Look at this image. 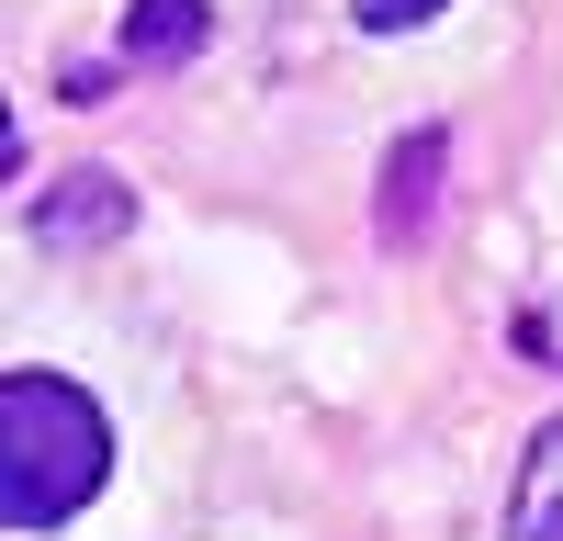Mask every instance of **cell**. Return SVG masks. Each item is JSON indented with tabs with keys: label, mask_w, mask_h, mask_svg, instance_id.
Instances as JSON below:
<instances>
[{
	"label": "cell",
	"mask_w": 563,
	"mask_h": 541,
	"mask_svg": "<svg viewBox=\"0 0 563 541\" xmlns=\"http://www.w3.org/2000/svg\"><path fill=\"white\" fill-rule=\"evenodd\" d=\"M203 45V0H135L124 12V57L135 68H169V57H192Z\"/></svg>",
	"instance_id": "cell-4"
},
{
	"label": "cell",
	"mask_w": 563,
	"mask_h": 541,
	"mask_svg": "<svg viewBox=\"0 0 563 541\" xmlns=\"http://www.w3.org/2000/svg\"><path fill=\"white\" fill-rule=\"evenodd\" d=\"M124 225H135V203H124V180H113V169H79L68 192H45V203H34V238H45V249H79V238L102 249V238H124Z\"/></svg>",
	"instance_id": "cell-2"
},
{
	"label": "cell",
	"mask_w": 563,
	"mask_h": 541,
	"mask_svg": "<svg viewBox=\"0 0 563 541\" xmlns=\"http://www.w3.org/2000/svg\"><path fill=\"white\" fill-rule=\"evenodd\" d=\"M507 541H563V418L530 440V463H519V508H507Z\"/></svg>",
	"instance_id": "cell-3"
},
{
	"label": "cell",
	"mask_w": 563,
	"mask_h": 541,
	"mask_svg": "<svg viewBox=\"0 0 563 541\" xmlns=\"http://www.w3.org/2000/svg\"><path fill=\"white\" fill-rule=\"evenodd\" d=\"M350 12H361V34H417L440 0H350Z\"/></svg>",
	"instance_id": "cell-6"
},
{
	"label": "cell",
	"mask_w": 563,
	"mask_h": 541,
	"mask_svg": "<svg viewBox=\"0 0 563 541\" xmlns=\"http://www.w3.org/2000/svg\"><path fill=\"white\" fill-rule=\"evenodd\" d=\"M113 485V418L68 373H12L0 384V519L57 530Z\"/></svg>",
	"instance_id": "cell-1"
},
{
	"label": "cell",
	"mask_w": 563,
	"mask_h": 541,
	"mask_svg": "<svg viewBox=\"0 0 563 541\" xmlns=\"http://www.w3.org/2000/svg\"><path fill=\"white\" fill-rule=\"evenodd\" d=\"M429 169H440V135H406L395 147V192H384V225L417 238V203H429Z\"/></svg>",
	"instance_id": "cell-5"
}]
</instances>
